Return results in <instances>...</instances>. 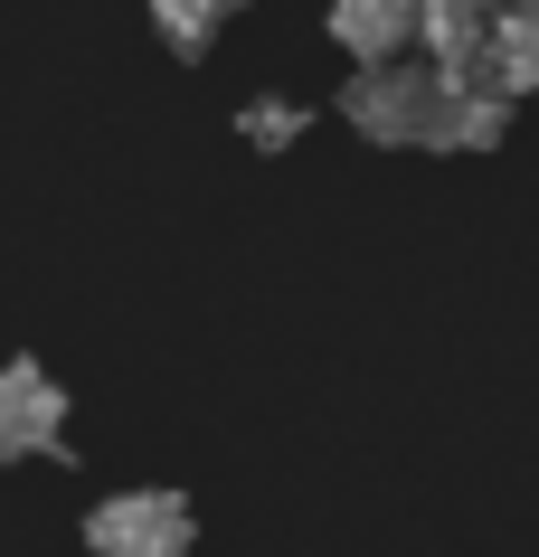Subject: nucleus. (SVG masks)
<instances>
[{"instance_id":"nucleus-3","label":"nucleus","mask_w":539,"mask_h":557,"mask_svg":"<svg viewBox=\"0 0 539 557\" xmlns=\"http://www.w3.org/2000/svg\"><path fill=\"white\" fill-rule=\"evenodd\" d=\"M66 425V397L48 369H29V359H10L0 369V454H48Z\"/></svg>"},{"instance_id":"nucleus-9","label":"nucleus","mask_w":539,"mask_h":557,"mask_svg":"<svg viewBox=\"0 0 539 557\" xmlns=\"http://www.w3.org/2000/svg\"><path fill=\"white\" fill-rule=\"evenodd\" d=\"M482 10H530V0H482Z\"/></svg>"},{"instance_id":"nucleus-5","label":"nucleus","mask_w":539,"mask_h":557,"mask_svg":"<svg viewBox=\"0 0 539 557\" xmlns=\"http://www.w3.org/2000/svg\"><path fill=\"white\" fill-rule=\"evenodd\" d=\"M482 38H492V10H482V0H417V48H426L436 76L464 86L482 66Z\"/></svg>"},{"instance_id":"nucleus-2","label":"nucleus","mask_w":539,"mask_h":557,"mask_svg":"<svg viewBox=\"0 0 539 557\" xmlns=\"http://www.w3.org/2000/svg\"><path fill=\"white\" fill-rule=\"evenodd\" d=\"M95 557H189V510L171 492H123L95 510Z\"/></svg>"},{"instance_id":"nucleus-8","label":"nucleus","mask_w":539,"mask_h":557,"mask_svg":"<svg viewBox=\"0 0 539 557\" xmlns=\"http://www.w3.org/2000/svg\"><path fill=\"white\" fill-rule=\"evenodd\" d=\"M246 133H256L266 151H284L303 133V104H246Z\"/></svg>"},{"instance_id":"nucleus-7","label":"nucleus","mask_w":539,"mask_h":557,"mask_svg":"<svg viewBox=\"0 0 539 557\" xmlns=\"http://www.w3.org/2000/svg\"><path fill=\"white\" fill-rule=\"evenodd\" d=\"M151 20H161L171 48H209V38L237 20V0H151Z\"/></svg>"},{"instance_id":"nucleus-1","label":"nucleus","mask_w":539,"mask_h":557,"mask_svg":"<svg viewBox=\"0 0 539 557\" xmlns=\"http://www.w3.org/2000/svg\"><path fill=\"white\" fill-rule=\"evenodd\" d=\"M445 86L436 66H407V58H379L359 66L351 86H341V123L369 133V143H436V123H445Z\"/></svg>"},{"instance_id":"nucleus-4","label":"nucleus","mask_w":539,"mask_h":557,"mask_svg":"<svg viewBox=\"0 0 539 557\" xmlns=\"http://www.w3.org/2000/svg\"><path fill=\"white\" fill-rule=\"evenodd\" d=\"M322 29H331L341 58L379 66L397 48H417V0H322Z\"/></svg>"},{"instance_id":"nucleus-6","label":"nucleus","mask_w":539,"mask_h":557,"mask_svg":"<svg viewBox=\"0 0 539 557\" xmlns=\"http://www.w3.org/2000/svg\"><path fill=\"white\" fill-rule=\"evenodd\" d=\"M474 76H482V86H502V95H539V0L492 20V38H482V66H474Z\"/></svg>"}]
</instances>
